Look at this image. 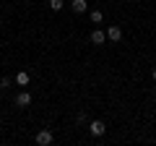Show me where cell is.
Returning a JSON list of instances; mask_svg holds the SVG:
<instances>
[{
	"label": "cell",
	"mask_w": 156,
	"mask_h": 146,
	"mask_svg": "<svg viewBox=\"0 0 156 146\" xmlns=\"http://www.w3.org/2000/svg\"><path fill=\"white\" fill-rule=\"evenodd\" d=\"M37 146H50L52 141H55V133H52V128H42V130H37Z\"/></svg>",
	"instance_id": "cell-1"
},
{
	"label": "cell",
	"mask_w": 156,
	"mask_h": 146,
	"mask_svg": "<svg viewBox=\"0 0 156 146\" xmlns=\"http://www.w3.org/2000/svg\"><path fill=\"white\" fill-rule=\"evenodd\" d=\"M89 133L94 136V138H101V136L107 133V125H104V120H91V123H89Z\"/></svg>",
	"instance_id": "cell-2"
},
{
	"label": "cell",
	"mask_w": 156,
	"mask_h": 146,
	"mask_svg": "<svg viewBox=\"0 0 156 146\" xmlns=\"http://www.w3.org/2000/svg\"><path fill=\"white\" fill-rule=\"evenodd\" d=\"M13 104H16V107H21V110H26V107L31 104V94H29V91H18V94H16V99H13Z\"/></svg>",
	"instance_id": "cell-3"
},
{
	"label": "cell",
	"mask_w": 156,
	"mask_h": 146,
	"mask_svg": "<svg viewBox=\"0 0 156 146\" xmlns=\"http://www.w3.org/2000/svg\"><path fill=\"white\" fill-rule=\"evenodd\" d=\"M107 39H109V42H120V39H122V29L112 24V26L107 29Z\"/></svg>",
	"instance_id": "cell-4"
},
{
	"label": "cell",
	"mask_w": 156,
	"mask_h": 146,
	"mask_svg": "<svg viewBox=\"0 0 156 146\" xmlns=\"http://www.w3.org/2000/svg\"><path fill=\"white\" fill-rule=\"evenodd\" d=\"M70 11L76 13V16L78 13H86L89 11V3H86V0H70Z\"/></svg>",
	"instance_id": "cell-5"
},
{
	"label": "cell",
	"mask_w": 156,
	"mask_h": 146,
	"mask_svg": "<svg viewBox=\"0 0 156 146\" xmlns=\"http://www.w3.org/2000/svg\"><path fill=\"white\" fill-rule=\"evenodd\" d=\"M89 39H91V45H104V42H107V31H101V29H94Z\"/></svg>",
	"instance_id": "cell-6"
},
{
	"label": "cell",
	"mask_w": 156,
	"mask_h": 146,
	"mask_svg": "<svg viewBox=\"0 0 156 146\" xmlns=\"http://www.w3.org/2000/svg\"><path fill=\"white\" fill-rule=\"evenodd\" d=\"M16 84L18 86H29V73L26 71H18L16 73Z\"/></svg>",
	"instance_id": "cell-7"
},
{
	"label": "cell",
	"mask_w": 156,
	"mask_h": 146,
	"mask_svg": "<svg viewBox=\"0 0 156 146\" xmlns=\"http://www.w3.org/2000/svg\"><path fill=\"white\" fill-rule=\"evenodd\" d=\"M89 21L91 24H101V21H104V13H101V11H89Z\"/></svg>",
	"instance_id": "cell-8"
},
{
	"label": "cell",
	"mask_w": 156,
	"mask_h": 146,
	"mask_svg": "<svg viewBox=\"0 0 156 146\" xmlns=\"http://www.w3.org/2000/svg\"><path fill=\"white\" fill-rule=\"evenodd\" d=\"M50 8L52 11H62L65 8V0H50Z\"/></svg>",
	"instance_id": "cell-9"
},
{
	"label": "cell",
	"mask_w": 156,
	"mask_h": 146,
	"mask_svg": "<svg viewBox=\"0 0 156 146\" xmlns=\"http://www.w3.org/2000/svg\"><path fill=\"white\" fill-rule=\"evenodd\" d=\"M83 123H89V118H86V112H78L76 115V125H83Z\"/></svg>",
	"instance_id": "cell-10"
},
{
	"label": "cell",
	"mask_w": 156,
	"mask_h": 146,
	"mask_svg": "<svg viewBox=\"0 0 156 146\" xmlns=\"http://www.w3.org/2000/svg\"><path fill=\"white\" fill-rule=\"evenodd\" d=\"M11 86V78H0V89H8Z\"/></svg>",
	"instance_id": "cell-11"
},
{
	"label": "cell",
	"mask_w": 156,
	"mask_h": 146,
	"mask_svg": "<svg viewBox=\"0 0 156 146\" xmlns=\"http://www.w3.org/2000/svg\"><path fill=\"white\" fill-rule=\"evenodd\" d=\"M151 76H154V81H156V68H154V71H151Z\"/></svg>",
	"instance_id": "cell-12"
},
{
	"label": "cell",
	"mask_w": 156,
	"mask_h": 146,
	"mask_svg": "<svg viewBox=\"0 0 156 146\" xmlns=\"http://www.w3.org/2000/svg\"><path fill=\"white\" fill-rule=\"evenodd\" d=\"M0 29H3V21H0Z\"/></svg>",
	"instance_id": "cell-13"
},
{
	"label": "cell",
	"mask_w": 156,
	"mask_h": 146,
	"mask_svg": "<svg viewBox=\"0 0 156 146\" xmlns=\"http://www.w3.org/2000/svg\"><path fill=\"white\" fill-rule=\"evenodd\" d=\"M154 94H156V89H154Z\"/></svg>",
	"instance_id": "cell-14"
}]
</instances>
